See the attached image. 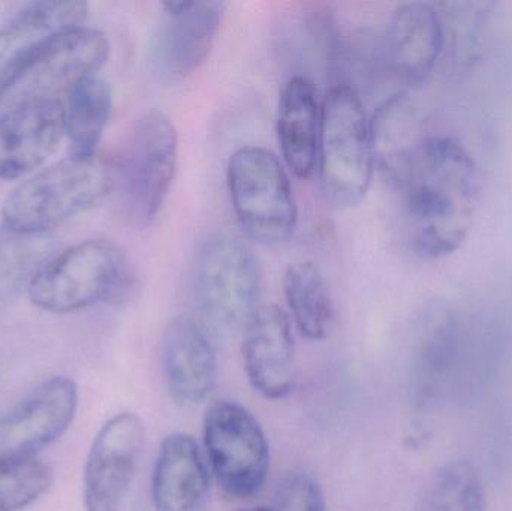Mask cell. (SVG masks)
Returning <instances> with one entry per match:
<instances>
[{"instance_id": "obj_21", "label": "cell", "mask_w": 512, "mask_h": 511, "mask_svg": "<svg viewBox=\"0 0 512 511\" xmlns=\"http://www.w3.org/2000/svg\"><path fill=\"white\" fill-rule=\"evenodd\" d=\"M283 293L298 332L310 341L327 338L334 305L321 269L313 261L291 264L283 276Z\"/></svg>"}, {"instance_id": "obj_27", "label": "cell", "mask_w": 512, "mask_h": 511, "mask_svg": "<svg viewBox=\"0 0 512 511\" xmlns=\"http://www.w3.org/2000/svg\"><path fill=\"white\" fill-rule=\"evenodd\" d=\"M9 233V231H8ZM26 236L9 233V236L0 237V284H9L20 278L27 267Z\"/></svg>"}, {"instance_id": "obj_4", "label": "cell", "mask_w": 512, "mask_h": 511, "mask_svg": "<svg viewBox=\"0 0 512 511\" xmlns=\"http://www.w3.org/2000/svg\"><path fill=\"white\" fill-rule=\"evenodd\" d=\"M370 120L348 84H337L322 101L318 170L322 191L333 206H357L375 171Z\"/></svg>"}, {"instance_id": "obj_6", "label": "cell", "mask_w": 512, "mask_h": 511, "mask_svg": "<svg viewBox=\"0 0 512 511\" xmlns=\"http://www.w3.org/2000/svg\"><path fill=\"white\" fill-rule=\"evenodd\" d=\"M110 41L93 27H66L38 45L0 89V113L42 101H62V93L107 63Z\"/></svg>"}, {"instance_id": "obj_16", "label": "cell", "mask_w": 512, "mask_h": 511, "mask_svg": "<svg viewBox=\"0 0 512 511\" xmlns=\"http://www.w3.org/2000/svg\"><path fill=\"white\" fill-rule=\"evenodd\" d=\"M161 362L171 399L180 407L206 401L216 384L218 362L206 327L191 315L168 323L161 341Z\"/></svg>"}, {"instance_id": "obj_3", "label": "cell", "mask_w": 512, "mask_h": 511, "mask_svg": "<svg viewBox=\"0 0 512 511\" xmlns=\"http://www.w3.org/2000/svg\"><path fill=\"white\" fill-rule=\"evenodd\" d=\"M129 288L125 255L116 243L90 239L69 246L30 276L29 299L50 314H72L119 302Z\"/></svg>"}, {"instance_id": "obj_10", "label": "cell", "mask_w": 512, "mask_h": 511, "mask_svg": "<svg viewBox=\"0 0 512 511\" xmlns=\"http://www.w3.org/2000/svg\"><path fill=\"white\" fill-rule=\"evenodd\" d=\"M146 441V426L138 414H116L93 438L83 471L86 511H119L125 503Z\"/></svg>"}, {"instance_id": "obj_28", "label": "cell", "mask_w": 512, "mask_h": 511, "mask_svg": "<svg viewBox=\"0 0 512 511\" xmlns=\"http://www.w3.org/2000/svg\"><path fill=\"white\" fill-rule=\"evenodd\" d=\"M239 511H273L271 509H267V507H248V509H242Z\"/></svg>"}, {"instance_id": "obj_15", "label": "cell", "mask_w": 512, "mask_h": 511, "mask_svg": "<svg viewBox=\"0 0 512 511\" xmlns=\"http://www.w3.org/2000/svg\"><path fill=\"white\" fill-rule=\"evenodd\" d=\"M382 51L394 80L405 86L423 84L444 56V30L435 3L397 6L388 20Z\"/></svg>"}, {"instance_id": "obj_1", "label": "cell", "mask_w": 512, "mask_h": 511, "mask_svg": "<svg viewBox=\"0 0 512 511\" xmlns=\"http://www.w3.org/2000/svg\"><path fill=\"white\" fill-rule=\"evenodd\" d=\"M382 167L402 195L406 242L421 260L462 248L474 225L478 176L474 158L453 135L414 138Z\"/></svg>"}, {"instance_id": "obj_14", "label": "cell", "mask_w": 512, "mask_h": 511, "mask_svg": "<svg viewBox=\"0 0 512 511\" xmlns=\"http://www.w3.org/2000/svg\"><path fill=\"white\" fill-rule=\"evenodd\" d=\"M243 363L255 392L280 401L297 384L295 345L291 320L277 305L256 308L243 329Z\"/></svg>"}, {"instance_id": "obj_11", "label": "cell", "mask_w": 512, "mask_h": 511, "mask_svg": "<svg viewBox=\"0 0 512 511\" xmlns=\"http://www.w3.org/2000/svg\"><path fill=\"white\" fill-rule=\"evenodd\" d=\"M165 18L152 44L153 68L168 83L186 80L210 56L225 12L224 2H164Z\"/></svg>"}, {"instance_id": "obj_23", "label": "cell", "mask_w": 512, "mask_h": 511, "mask_svg": "<svg viewBox=\"0 0 512 511\" xmlns=\"http://www.w3.org/2000/svg\"><path fill=\"white\" fill-rule=\"evenodd\" d=\"M113 107L110 84L98 74L78 81L65 105V134L71 156H92L107 128Z\"/></svg>"}, {"instance_id": "obj_5", "label": "cell", "mask_w": 512, "mask_h": 511, "mask_svg": "<svg viewBox=\"0 0 512 511\" xmlns=\"http://www.w3.org/2000/svg\"><path fill=\"white\" fill-rule=\"evenodd\" d=\"M261 282V264L248 243L228 233L207 239L192 273L201 324L216 336L243 332L258 308Z\"/></svg>"}, {"instance_id": "obj_17", "label": "cell", "mask_w": 512, "mask_h": 511, "mask_svg": "<svg viewBox=\"0 0 512 511\" xmlns=\"http://www.w3.org/2000/svg\"><path fill=\"white\" fill-rule=\"evenodd\" d=\"M65 134L62 101L32 102L0 113V180H15L41 167Z\"/></svg>"}, {"instance_id": "obj_18", "label": "cell", "mask_w": 512, "mask_h": 511, "mask_svg": "<svg viewBox=\"0 0 512 511\" xmlns=\"http://www.w3.org/2000/svg\"><path fill=\"white\" fill-rule=\"evenodd\" d=\"M212 483L209 461L194 437H165L152 474V501L156 511H200Z\"/></svg>"}, {"instance_id": "obj_13", "label": "cell", "mask_w": 512, "mask_h": 511, "mask_svg": "<svg viewBox=\"0 0 512 511\" xmlns=\"http://www.w3.org/2000/svg\"><path fill=\"white\" fill-rule=\"evenodd\" d=\"M465 329L456 312H424L412 350L411 389L418 407L438 402L459 378L465 362Z\"/></svg>"}, {"instance_id": "obj_8", "label": "cell", "mask_w": 512, "mask_h": 511, "mask_svg": "<svg viewBox=\"0 0 512 511\" xmlns=\"http://www.w3.org/2000/svg\"><path fill=\"white\" fill-rule=\"evenodd\" d=\"M204 449L213 476L230 497L246 500L264 488L270 444L254 414L239 402L219 399L207 408Z\"/></svg>"}, {"instance_id": "obj_24", "label": "cell", "mask_w": 512, "mask_h": 511, "mask_svg": "<svg viewBox=\"0 0 512 511\" xmlns=\"http://www.w3.org/2000/svg\"><path fill=\"white\" fill-rule=\"evenodd\" d=\"M53 482V468L39 456H0V511L32 506Z\"/></svg>"}, {"instance_id": "obj_9", "label": "cell", "mask_w": 512, "mask_h": 511, "mask_svg": "<svg viewBox=\"0 0 512 511\" xmlns=\"http://www.w3.org/2000/svg\"><path fill=\"white\" fill-rule=\"evenodd\" d=\"M179 164V135L167 114L146 111L135 123L123 164L129 213L141 227L158 218Z\"/></svg>"}, {"instance_id": "obj_26", "label": "cell", "mask_w": 512, "mask_h": 511, "mask_svg": "<svg viewBox=\"0 0 512 511\" xmlns=\"http://www.w3.org/2000/svg\"><path fill=\"white\" fill-rule=\"evenodd\" d=\"M273 511H327L321 486L310 474L291 473L277 485Z\"/></svg>"}, {"instance_id": "obj_19", "label": "cell", "mask_w": 512, "mask_h": 511, "mask_svg": "<svg viewBox=\"0 0 512 511\" xmlns=\"http://www.w3.org/2000/svg\"><path fill=\"white\" fill-rule=\"evenodd\" d=\"M321 111L309 78L295 75L286 81L277 110V138L285 164L298 179H307L318 167Z\"/></svg>"}, {"instance_id": "obj_25", "label": "cell", "mask_w": 512, "mask_h": 511, "mask_svg": "<svg viewBox=\"0 0 512 511\" xmlns=\"http://www.w3.org/2000/svg\"><path fill=\"white\" fill-rule=\"evenodd\" d=\"M423 511H484V489L477 470L469 462L442 467L430 480Z\"/></svg>"}, {"instance_id": "obj_22", "label": "cell", "mask_w": 512, "mask_h": 511, "mask_svg": "<svg viewBox=\"0 0 512 511\" xmlns=\"http://www.w3.org/2000/svg\"><path fill=\"white\" fill-rule=\"evenodd\" d=\"M495 3L444 2L436 8L444 30V57L459 69L472 68L489 47Z\"/></svg>"}, {"instance_id": "obj_12", "label": "cell", "mask_w": 512, "mask_h": 511, "mask_svg": "<svg viewBox=\"0 0 512 511\" xmlns=\"http://www.w3.org/2000/svg\"><path fill=\"white\" fill-rule=\"evenodd\" d=\"M78 401L80 392L72 378L53 377L39 384L0 416V456H38L71 428Z\"/></svg>"}, {"instance_id": "obj_20", "label": "cell", "mask_w": 512, "mask_h": 511, "mask_svg": "<svg viewBox=\"0 0 512 511\" xmlns=\"http://www.w3.org/2000/svg\"><path fill=\"white\" fill-rule=\"evenodd\" d=\"M89 12L86 2H32L0 26V89L23 60L45 39L78 26Z\"/></svg>"}, {"instance_id": "obj_7", "label": "cell", "mask_w": 512, "mask_h": 511, "mask_svg": "<svg viewBox=\"0 0 512 511\" xmlns=\"http://www.w3.org/2000/svg\"><path fill=\"white\" fill-rule=\"evenodd\" d=\"M228 189L237 221L258 245L286 242L297 225V204L285 168L264 147L246 146L231 155Z\"/></svg>"}, {"instance_id": "obj_2", "label": "cell", "mask_w": 512, "mask_h": 511, "mask_svg": "<svg viewBox=\"0 0 512 511\" xmlns=\"http://www.w3.org/2000/svg\"><path fill=\"white\" fill-rule=\"evenodd\" d=\"M117 168L98 153L69 156L12 189L0 216L6 231L33 237L98 206L116 185Z\"/></svg>"}]
</instances>
